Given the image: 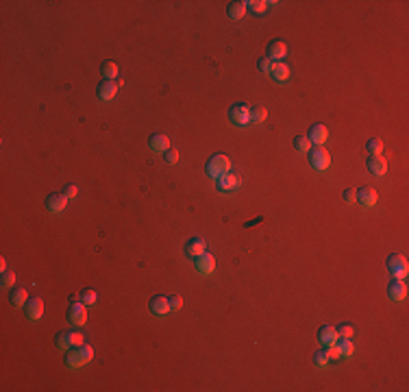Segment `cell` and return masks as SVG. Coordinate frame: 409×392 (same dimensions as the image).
Wrapping results in <instances>:
<instances>
[{
	"instance_id": "cell-11",
	"label": "cell",
	"mask_w": 409,
	"mask_h": 392,
	"mask_svg": "<svg viewBox=\"0 0 409 392\" xmlns=\"http://www.w3.org/2000/svg\"><path fill=\"white\" fill-rule=\"evenodd\" d=\"M24 314L28 320H39L44 314V303H42V299H37V297H33V299H28L26 301V305H24Z\"/></svg>"
},
{
	"instance_id": "cell-15",
	"label": "cell",
	"mask_w": 409,
	"mask_h": 392,
	"mask_svg": "<svg viewBox=\"0 0 409 392\" xmlns=\"http://www.w3.org/2000/svg\"><path fill=\"white\" fill-rule=\"evenodd\" d=\"M68 201H70V198H68L66 194H48L46 207H48L53 214H59V212H64V209H66Z\"/></svg>"
},
{
	"instance_id": "cell-37",
	"label": "cell",
	"mask_w": 409,
	"mask_h": 392,
	"mask_svg": "<svg viewBox=\"0 0 409 392\" xmlns=\"http://www.w3.org/2000/svg\"><path fill=\"white\" fill-rule=\"evenodd\" d=\"M168 303H170V310H181L183 308V297L181 294H172V297H168Z\"/></svg>"
},
{
	"instance_id": "cell-18",
	"label": "cell",
	"mask_w": 409,
	"mask_h": 392,
	"mask_svg": "<svg viewBox=\"0 0 409 392\" xmlns=\"http://www.w3.org/2000/svg\"><path fill=\"white\" fill-rule=\"evenodd\" d=\"M148 308H150L152 314H157V316H166L168 312H170L168 297H152V299H150V303H148Z\"/></svg>"
},
{
	"instance_id": "cell-12",
	"label": "cell",
	"mask_w": 409,
	"mask_h": 392,
	"mask_svg": "<svg viewBox=\"0 0 409 392\" xmlns=\"http://www.w3.org/2000/svg\"><path fill=\"white\" fill-rule=\"evenodd\" d=\"M366 166L374 177H383V174L388 172V163H385V159L381 155H370L366 159Z\"/></svg>"
},
{
	"instance_id": "cell-32",
	"label": "cell",
	"mask_w": 409,
	"mask_h": 392,
	"mask_svg": "<svg viewBox=\"0 0 409 392\" xmlns=\"http://www.w3.org/2000/svg\"><path fill=\"white\" fill-rule=\"evenodd\" d=\"M335 331H338V338H353L355 329H353V325H348V322H342L340 327H335Z\"/></svg>"
},
{
	"instance_id": "cell-1",
	"label": "cell",
	"mask_w": 409,
	"mask_h": 392,
	"mask_svg": "<svg viewBox=\"0 0 409 392\" xmlns=\"http://www.w3.org/2000/svg\"><path fill=\"white\" fill-rule=\"evenodd\" d=\"M94 357V349L89 344H81V346H74V351H68L66 353V364L70 368H81L83 364L92 362Z\"/></svg>"
},
{
	"instance_id": "cell-3",
	"label": "cell",
	"mask_w": 409,
	"mask_h": 392,
	"mask_svg": "<svg viewBox=\"0 0 409 392\" xmlns=\"http://www.w3.org/2000/svg\"><path fill=\"white\" fill-rule=\"evenodd\" d=\"M388 270L394 279H405L409 275V264L403 253H392L388 257Z\"/></svg>"
},
{
	"instance_id": "cell-26",
	"label": "cell",
	"mask_w": 409,
	"mask_h": 392,
	"mask_svg": "<svg viewBox=\"0 0 409 392\" xmlns=\"http://www.w3.org/2000/svg\"><path fill=\"white\" fill-rule=\"evenodd\" d=\"M268 118V109L266 107H251V122L253 124H261Z\"/></svg>"
},
{
	"instance_id": "cell-29",
	"label": "cell",
	"mask_w": 409,
	"mask_h": 392,
	"mask_svg": "<svg viewBox=\"0 0 409 392\" xmlns=\"http://www.w3.org/2000/svg\"><path fill=\"white\" fill-rule=\"evenodd\" d=\"M366 149L370 155H381V151H383V140L381 138H370L366 142Z\"/></svg>"
},
{
	"instance_id": "cell-6",
	"label": "cell",
	"mask_w": 409,
	"mask_h": 392,
	"mask_svg": "<svg viewBox=\"0 0 409 392\" xmlns=\"http://www.w3.org/2000/svg\"><path fill=\"white\" fill-rule=\"evenodd\" d=\"M68 318H70L72 325L83 327L87 322V310H85V303H70V310H68Z\"/></svg>"
},
{
	"instance_id": "cell-7",
	"label": "cell",
	"mask_w": 409,
	"mask_h": 392,
	"mask_svg": "<svg viewBox=\"0 0 409 392\" xmlns=\"http://www.w3.org/2000/svg\"><path fill=\"white\" fill-rule=\"evenodd\" d=\"M194 266H196V272H201V275H211L215 268V257L211 253L204 251L203 255L194 257Z\"/></svg>"
},
{
	"instance_id": "cell-38",
	"label": "cell",
	"mask_w": 409,
	"mask_h": 392,
	"mask_svg": "<svg viewBox=\"0 0 409 392\" xmlns=\"http://www.w3.org/2000/svg\"><path fill=\"white\" fill-rule=\"evenodd\" d=\"M272 68H274V61L268 59V57H264V59L259 61V70H261V72H266V75H270Z\"/></svg>"
},
{
	"instance_id": "cell-2",
	"label": "cell",
	"mask_w": 409,
	"mask_h": 392,
	"mask_svg": "<svg viewBox=\"0 0 409 392\" xmlns=\"http://www.w3.org/2000/svg\"><path fill=\"white\" fill-rule=\"evenodd\" d=\"M226 172H231V159L226 155H222V153L213 155L207 161V174L211 179H220V177H224Z\"/></svg>"
},
{
	"instance_id": "cell-5",
	"label": "cell",
	"mask_w": 409,
	"mask_h": 392,
	"mask_svg": "<svg viewBox=\"0 0 409 392\" xmlns=\"http://www.w3.org/2000/svg\"><path fill=\"white\" fill-rule=\"evenodd\" d=\"M309 161L316 170L322 172V170H327L331 166V153H329L325 146H314V149L309 151Z\"/></svg>"
},
{
	"instance_id": "cell-40",
	"label": "cell",
	"mask_w": 409,
	"mask_h": 392,
	"mask_svg": "<svg viewBox=\"0 0 409 392\" xmlns=\"http://www.w3.org/2000/svg\"><path fill=\"white\" fill-rule=\"evenodd\" d=\"M64 194H66L68 198H76V194H78V187H76L74 183H70V185H66V190H64Z\"/></svg>"
},
{
	"instance_id": "cell-31",
	"label": "cell",
	"mask_w": 409,
	"mask_h": 392,
	"mask_svg": "<svg viewBox=\"0 0 409 392\" xmlns=\"http://www.w3.org/2000/svg\"><path fill=\"white\" fill-rule=\"evenodd\" d=\"M329 355H327V351H316L314 353V366H318V368H327L329 366Z\"/></svg>"
},
{
	"instance_id": "cell-39",
	"label": "cell",
	"mask_w": 409,
	"mask_h": 392,
	"mask_svg": "<svg viewBox=\"0 0 409 392\" xmlns=\"http://www.w3.org/2000/svg\"><path fill=\"white\" fill-rule=\"evenodd\" d=\"M177 161H179V151L177 149H168L166 151V163L168 166H174Z\"/></svg>"
},
{
	"instance_id": "cell-30",
	"label": "cell",
	"mask_w": 409,
	"mask_h": 392,
	"mask_svg": "<svg viewBox=\"0 0 409 392\" xmlns=\"http://www.w3.org/2000/svg\"><path fill=\"white\" fill-rule=\"evenodd\" d=\"M102 75H105L107 81L118 78V64H113V61H105V64H102Z\"/></svg>"
},
{
	"instance_id": "cell-22",
	"label": "cell",
	"mask_w": 409,
	"mask_h": 392,
	"mask_svg": "<svg viewBox=\"0 0 409 392\" xmlns=\"http://www.w3.org/2000/svg\"><path fill=\"white\" fill-rule=\"evenodd\" d=\"M9 301H11V305H15V308H20V305H26L28 292H26L24 288H13V290H11V294H9Z\"/></svg>"
},
{
	"instance_id": "cell-42",
	"label": "cell",
	"mask_w": 409,
	"mask_h": 392,
	"mask_svg": "<svg viewBox=\"0 0 409 392\" xmlns=\"http://www.w3.org/2000/svg\"><path fill=\"white\" fill-rule=\"evenodd\" d=\"M78 299H81L78 294H72V297H70V303H78Z\"/></svg>"
},
{
	"instance_id": "cell-8",
	"label": "cell",
	"mask_w": 409,
	"mask_h": 392,
	"mask_svg": "<svg viewBox=\"0 0 409 392\" xmlns=\"http://www.w3.org/2000/svg\"><path fill=\"white\" fill-rule=\"evenodd\" d=\"M407 283L403 281V279H392V283L388 286V297L392 301H396V303H401V301H405L407 299Z\"/></svg>"
},
{
	"instance_id": "cell-9",
	"label": "cell",
	"mask_w": 409,
	"mask_h": 392,
	"mask_svg": "<svg viewBox=\"0 0 409 392\" xmlns=\"http://www.w3.org/2000/svg\"><path fill=\"white\" fill-rule=\"evenodd\" d=\"M357 201L361 203V207H374L379 201V194L372 185H363L361 190H357Z\"/></svg>"
},
{
	"instance_id": "cell-28",
	"label": "cell",
	"mask_w": 409,
	"mask_h": 392,
	"mask_svg": "<svg viewBox=\"0 0 409 392\" xmlns=\"http://www.w3.org/2000/svg\"><path fill=\"white\" fill-rule=\"evenodd\" d=\"M294 146H296L298 153H309L314 144L309 142V138H307V135H296V138H294Z\"/></svg>"
},
{
	"instance_id": "cell-34",
	"label": "cell",
	"mask_w": 409,
	"mask_h": 392,
	"mask_svg": "<svg viewBox=\"0 0 409 392\" xmlns=\"http://www.w3.org/2000/svg\"><path fill=\"white\" fill-rule=\"evenodd\" d=\"M81 299L85 305H94L96 299H98V294H96V290H83L81 292Z\"/></svg>"
},
{
	"instance_id": "cell-27",
	"label": "cell",
	"mask_w": 409,
	"mask_h": 392,
	"mask_svg": "<svg viewBox=\"0 0 409 392\" xmlns=\"http://www.w3.org/2000/svg\"><path fill=\"white\" fill-rule=\"evenodd\" d=\"M338 346H340V353H342V357H350V355H353V351H355L350 338H338Z\"/></svg>"
},
{
	"instance_id": "cell-24",
	"label": "cell",
	"mask_w": 409,
	"mask_h": 392,
	"mask_svg": "<svg viewBox=\"0 0 409 392\" xmlns=\"http://www.w3.org/2000/svg\"><path fill=\"white\" fill-rule=\"evenodd\" d=\"M246 4V9H251L253 13H264L268 7H272V4H276V2H266V0H248V2H244Z\"/></svg>"
},
{
	"instance_id": "cell-17",
	"label": "cell",
	"mask_w": 409,
	"mask_h": 392,
	"mask_svg": "<svg viewBox=\"0 0 409 392\" xmlns=\"http://www.w3.org/2000/svg\"><path fill=\"white\" fill-rule=\"evenodd\" d=\"M285 55H287L285 42H281V39H274V42H270V44H268V59H272V61H281Z\"/></svg>"
},
{
	"instance_id": "cell-33",
	"label": "cell",
	"mask_w": 409,
	"mask_h": 392,
	"mask_svg": "<svg viewBox=\"0 0 409 392\" xmlns=\"http://www.w3.org/2000/svg\"><path fill=\"white\" fill-rule=\"evenodd\" d=\"M15 283V272L13 270H4L2 277H0V286L2 288H13Z\"/></svg>"
},
{
	"instance_id": "cell-21",
	"label": "cell",
	"mask_w": 409,
	"mask_h": 392,
	"mask_svg": "<svg viewBox=\"0 0 409 392\" xmlns=\"http://www.w3.org/2000/svg\"><path fill=\"white\" fill-rule=\"evenodd\" d=\"M148 146L152 151H163L166 153L170 149V140H168V135H163V133H152L150 140H148Z\"/></svg>"
},
{
	"instance_id": "cell-16",
	"label": "cell",
	"mask_w": 409,
	"mask_h": 392,
	"mask_svg": "<svg viewBox=\"0 0 409 392\" xmlns=\"http://www.w3.org/2000/svg\"><path fill=\"white\" fill-rule=\"evenodd\" d=\"M116 94H118V85H116V81H102L100 85H98V98L100 100H113L116 98Z\"/></svg>"
},
{
	"instance_id": "cell-14",
	"label": "cell",
	"mask_w": 409,
	"mask_h": 392,
	"mask_svg": "<svg viewBox=\"0 0 409 392\" xmlns=\"http://www.w3.org/2000/svg\"><path fill=\"white\" fill-rule=\"evenodd\" d=\"M204 251H207V242H204L203 237H192V240H187V244H185L187 257H198V255H203Z\"/></svg>"
},
{
	"instance_id": "cell-23",
	"label": "cell",
	"mask_w": 409,
	"mask_h": 392,
	"mask_svg": "<svg viewBox=\"0 0 409 392\" xmlns=\"http://www.w3.org/2000/svg\"><path fill=\"white\" fill-rule=\"evenodd\" d=\"M244 15H246V4L244 2H229V18L233 20H242Z\"/></svg>"
},
{
	"instance_id": "cell-25",
	"label": "cell",
	"mask_w": 409,
	"mask_h": 392,
	"mask_svg": "<svg viewBox=\"0 0 409 392\" xmlns=\"http://www.w3.org/2000/svg\"><path fill=\"white\" fill-rule=\"evenodd\" d=\"M57 349L68 353L72 349V342H70V331H59L57 333Z\"/></svg>"
},
{
	"instance_id": "cell-35",
	"label": "cell",
	"mask_w": 409,
	"mask_h": 392,
	"mask_svg": "<svg viewBox=\"0 0 409 392\" xmlns=\"http://www.w3.org/2000/svg\"><path fill=\"white\" fill-rule=\"evenodd\" d=\"M70 342H72V349L85 344V333L83 331H70Z\"/></svg>"
},
{
	"instance_id": "cell-10",
	"label": "cell",
	"mask_w": 409,
	"mask_h": 392,
	"mask_svg": "<svg viewBox=\"0 0 409 392\" xmlns=\"http://www.w3.org/2000/svg\"><path fill=\"white\" fill-rule=\"evenodd\" d=\"M240 183H242L240 174H233V172H226L224 177L215 179V187H218L220 192H231V190H235V187H240Z\"/></svg>"
},
{
	"instance_id": "cell-20",
	"label": "cell",
	"mask_w": 409,
	"mask_h": 392,
	"mask_svg": "<svg viewBox=\"0 0 409 392\" xmlns=\"http://www.w3.org/2000/svg\"><path fill=\"white\" fill-rule=\"evenodd\" d=\"M270 77L274 78L276 83H285L289 77H292V70H289L287 64H283V61H279V64H274V68H272Z\"/></svg>"
},
{
	"instance_id": "cell-41",
	"label": "cell",
	"mask_w": 409,
	"mask_h": 392,
	"mask_svg": "<svg viewBox=\"0 0 409 392\" xmlns=\"http://www.w3.org/2000/svg\"><path fill=\"white\" fill-rule=\"evenodd\" d=\"M342 196H344L346 203H355V201H357V192H355V190H346Z\"/></svg>"
},
{
	"instance_id": "cell-13",
	"label": "cell",
	"mask_w": 409,
	"mask_h": 392,
	"mask_svg": "<svg viewBox=\"0 0 409 392\" xmlns=\"http://www.w3.org/2000/svg\"><path fill=\"white\" fill-rule=\"evenodd\" d=\"M307 138H309L311 144L322 146V144H325V142L329 140V131H327L325 124H320V122H318V124H314V127L309 129V135H307Z\"/></svg>"
},
{
	"instance_id": "cell-36",
	"label": "cell",
	"mask_w": 409,
	"mask_h": 392,
	"mask_svg": "<svg viewBox=\"0 0 409 392\" xmlns=\"http://www.w3.org/2000/svg\"><path fill=\"white\" fill-rule=\"evenodd\" d=\"M327 355H329V360H340V357H342V353H340V346H338V342H335V344H329L327 346Z\"/></svg>"
},
{
	"instance_id": "cell-4",
	"label": "cell",
	"mask_w": 409,
	"mask_h": 392,
	"mask_svg": "<svg viewBox=\"0 0 409 392\" xmlns=\"http://www.w3.org/2000/svg\"><path fill=\"white\" fill-rule=\"evenodd\" d=\"M229 120L235 124V127H246V124H251V105L235 103L229 109Z\"/></svg>"
},
{
	"instance_id": "cell-19",
	"label": "cell",
	"mask_w": 409,
	"mask_h": 392,
	"mask_svg": "<svg viewBox=\"0 0 409 392\" xmlns=\"http://www.w3.org/2000/svg\"><path fill=\"white\" fill-rule=\"evenodd\" d=\"M318 340H320V342L325 344V346L335 344V342H338V331H335V327L322 325L320 329H318Z\"/></svg>"
}]
</instances>
